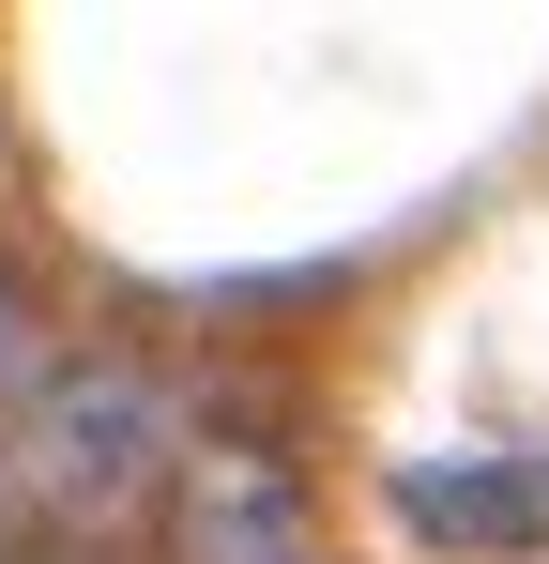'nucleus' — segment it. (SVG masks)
I'll return each instance as SVG.
<instances>
[{
  "mask_svg": "<svg viewBox=\"0 0 549 564\" xmlns=\"http://www.w3.org/2000/svg\"><path fill=\"white\" fill-rule=\"evenodd\" d=\"M0 443H15V488L46 519H138V503H169L183 443H198V397L169 367H138V351H62L46 397Z\"/></svg>",
  "mask_w": 549,
  "mask_h": 564,
  "instance_id": "obj_1",
  "label": "nucleus"
},
{
  "mask_svg": "<svg viewBox=\"0 0 549 564\" xmlns=\"http://www.w3.org/2000/svg\"><path fill=\"white\" fill-rule=\"evenodd\" d=\"M153 519H169V564H321L305 458H290V443H260V427H198Z\"/></svg>",
  "mask_w": 549,
  "mask_h": 564,
  "instance_id": "obj_2",
  "label": "nucleus"
},
{
  "mask_svg": "<svg viewBox=\"0 0 549 564\" xmlns=\"http://www.w3.org/2000/svg\"><path fill=\"white\" fill-rule=\"evenodd\" d=\"M397 519L428 534V550H549V458H412L397 473Z\"/></svg>",
  "mask_w": 549,
  "mask_h": 564,
  "instance_id": "obj_3",
  "label": "nucleus"
},
{
  "mask_svg": "<svg viewBox=\"0 0 549 564\" xmlns=\"http://www.w3.org/2000/svg\"><path fill=\"white\" fill-rule=\"evenodd\" d=\"M46 367H62V336H46V305H31V290L0 275V427H15V412L46 397Z\"/></svg>",
  "mask_w": 549,
  "mask_h": 564,
  "instance_id": "obj_4",
  "label": "nucleus"
}]
</instances>
